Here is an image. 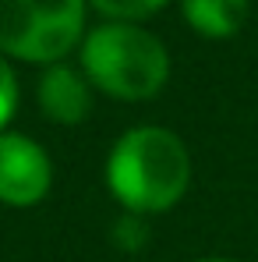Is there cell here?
Returning a JSON list of instances; mask_svg holds the SVG:
<instances>
[{
	"instance_id": "6",
	"label": "cell",
	"mask_w": 258,
	"mask_h": 262,
	"mask_svg": "<svg viewBox=\"0 0 258 262\" xmlns=\"http://www.w3.org/2000/svg\"><path fill=\"white\" fill-rule=\"evenodd\" d=\"M184 21L205 39H230L248 21V0H180Z\"/></svg>"
},
{
	"instance_id": "4",
	"label": "cell",
	"mask_w": 258,
	"mask_h": 262,
	"mask_svg": "<svg viewBox=\"0 0 258 262\" xmlns=\"http://www.w3.org/2000/svg\"><path fill=\"white\" fill-rule=\"evenodd\" d=\"M53 188V163L46 149L18 131L0 135V202L11 209L39 206Z\"/></svg>"
},
{
	"instance_id": "2",
	"label": "cell",
	"mask_w": 258,
	"mask_h": 262,
	"mask_svg": "<svg viewBox=\"0 0 258 262\" xmlns=\"http://www.w3.org/2000/svg\"><path fill=\"white\" fill-rule=\"evenodd\" d=\"M82 71L88 85L103 89L106 96L145 103L170 82V53L152 32L131 21H110L85 36Z\"/></svg>"
},
{
	"instance_id": "10",
	"label": "cell",
	"mask_w": 258,
	"mask_h": 262,
	"mask_svg": "<svg viewBox=\"0 0 258 262\" xmlns=\"http://www.w3.org/2000/svg\"><path fill=\"white\" fill-rule=\"evenodd\" d=\"M198 262H237V259H219V255H209V259H198Z\"/></svg>"
},
{
	"instance_id": "1",
	"label": "cell",
	"mask_w": 258,
	"mask_h": 262,
	"mask_svg": "<svg viewBox=\"0 0 258 262\" xmlns=\"http://www.w3.org/2000/svg\"><path fill=\"white\" fill-rule=\"evenodd\" d=\"M106 184L128 213H167L191 188L187 145L156 124L124 131L106 160Z\"/></svg>"
},
{
	"instance_id": "9",
	"label": "cell",
	"mask_w": 258,
	"mask_h": 262,
	"mask_svg": "<svg viewBox=\"0 0 258 262\" xmlns=\"http://www.w3.org/2000/svg\"><path fill=\"white\" fill-rule=\"evenodd\" d=\"M14 114H18V78H14L7 57L0 53V135L14 121Z\"/></svg>"
},
{
	"instance_id": "8",
	"label": "cell",
	"mask_w": 258,
	"mask_h": 262,
	"mask_svg": "<svg viewBox=\"0 0 258 262\" xmlns=\"http://www.w3.org/2000/svg\"><path fill=\"white\" fill-rule=\"evenodd\" d=\"M145 241H149V223H145V216L124 213V216L117 220V227H113V245H117L121 252H138V248H145Z\"/></svg>"
},
{
	"instance_id": "3",
	"label": "cell",
	"mask_w": 258,
	"mask_h": 262,
	"mask_svg": "<svg viewBox=\"0 0 258 262\" xmlns=\"http://www.w3.org/2000/svg\"><path fill=\"white\" fill-rule=\"evenodd\" d=\"M85 0H0V53L29 64H60L82 43Z\"/></svg>"
},
{
	"instance_id": "5",
	"label": "cell",
	"mask_w": 258,
	"mask_h": 262,
	"mask_svg": "<svg viewBox=\"0 0 258 262\" xmlns=\"http://www.w3.org/2000/svg\"><path fill=\"white\" fill-rule=\"evenodd\" d=\"M36 96H39L43 117H50L53 124H64V128L82 124L92 114V85L85 75H78L67 64H50L39 78Z\"/></svg>"
},
{
	"instance_id": "7",
	"label": "cell",
	"mask_w": 258,
	"mask_h": 262,
	"mask_svg": "<svg viewBox=\"0 0 258 262\" xmlns=\"http://www.w3.org/2000/svg\"><path fill=\"white\" fill-rule=\"evenodd\" d=\"M88 4L113 21H134V18H149V14L163 11L170 0H88Z\"/></svg>"
}]
</instances>
